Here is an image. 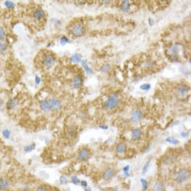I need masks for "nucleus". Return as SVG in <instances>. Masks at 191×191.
Listing matches in <instances>:
<instances>
[{"mask_svg": "<svg viewBox=\"0 0 191 191\" xmlns=\"http://www.w3.org/2000/svg\"><path fill=\"white\" fill-rule=\"evenodd\" d=\"M120 102V99L116 94L111 95L108 98L107 101L105 103V107L108 109H112L115 108L118 105Z\"/></svg>", "mask_w": 191, "mask_h": 191, "instance_id": "obj_1", "label": "nucleus"}, {"mask_svg": "<svg viewBox=\"0 0 191 191\" xmlns=\"http://www.w3.org/2000/svg\"><path fill=\"white\" fill-rule=\"evenodd\" d=\"M190 176L189 171L187 169H181L176 174V181L178 183H182L186 182Z\"/></svg>", "mask_w": 191, "mask_h": 191, "instance_id": "obj_2", "label": "nucleus"}, {"mask_svg": "<svg viewBox=\"0 0 191 191\" xmlns=\"http://www.w3.org/2000/svg\"><path fill=\"white\" fill-rule=\"evenodd\" d=\"M55 62V58L54 55L51 53H46L45 54L44 59H43V63L44 65L47 67H51L54 64Z\"/></svg>", "mask_w": 191, "mask_h": 191, "instance_id": "obj_3", "label": "nucleus"}, {"mask_svg": "<svg viewBox=\"0 0 191 191\" xmlns=\"http://www.w3.org/2000/svg\"><path fill=\"white\" fill-rule=\"evenodd\" d=\"M71 32L76 37H81L84 32V27L80 23H77L72 27Z\"/></svg>", "mask_w": 191, "mask_h": 191, "instance_id": "obj_4", "label": "nucleus"}, {"mask_svg": "<svg viewBox=\"0 0 191 191\" xmlns=\"http://www.w3.org/2000/svg\"><path fill=\"white\" fill-rule=\"evenodd\" d=\"M90 155H91V153H90V151L88 149L83 148L79 151L77 156H78V158L80 160L84 161V160L87 159L89 158Z\"/></svg>", "mask_w": 191, "mask_h": 191, "instance_id": "obj_5", "label": "nucleus"}, {"mask_svg": "<svg viewBox=\"0 0 191 191\" xmlns=\"http://www.w3.org/2000/svg\"><path fill=\"white\" fill-rule=\"evenodd\" d=\"M48 102L50 104V106L51 109L58 110L61 107V102L57 98H51L48 100Z\"/></svg>", "mask_w": 191, "mask_h": 191, "instance_id": "obj_6", "label": "nucleus"}, {"mask_svg": "<svg viewBox=\"0 0 191 191\" xmlns=\"http://www.w3.org/2000/svg\"><path fill=\"white\" fill-rule=\"evenodd\" d=\"M190 91V88L187 85L183 84L180 86L178 90V94L181 97H184Z\"/></svg>", "mask_w": 191, "mask_h": 191, "instance_id": "obj_7", "label": "nucleus"}, {"mask_svg": "<svg viewBox=\"0 0 191 191\" xmlns=\"http://www.w3.org/2000/svg\"><path fill=\"white\" fill-rule=\"evenodd\" d=\"M45 16L44 11L42 8H37L34 11L33 13V17L37 20H41Z\"/></svg>", "mask_w": 191, "mask_h": 191, "instance_id": "obj_8", "label": "nucleus"}, {"mask_svg": "<svg viewBox=\"0 0 191 191\" xmlns=\"http://www.w3.org/2000/svg\"><path fill=\"white\" fill-rule=\"evenodd\" d=\"M83 80L81 76L77 75L74 78L73 80V85L74 88H78L82 85Z\"/></svg>", "mask_w": 191, "mask_h": 191, "instance_id": "obj_9", "label": "nucleus"}, {"mask_svg": "<svg viewBox=\"0 0 191 191\" xmlns=\"http://www.w3.org/2000/svg\"><path fill=\"white\" fill-rule=\"evenodd\" d=\"M18 104V101L16 98H11L7 102V109L11 110L12 109L17 107Z\"/></svg>", "mask_w": 191, "mask_h": 191, "instance_id": "obj_10", "label": "nucleus"}, {"mask_svg": "<svg viewBox=\"0 0 191 191\" xmlns=\"http://www.w3.org/2000/svg\"><path fill=\"white\" fill-rule=\"evenodd\" d=\"M142 118V112L140 110L136 109L133 112L131 115V119L135 122H138Z\"/></svg>", "mask_w": 191, "mask_h": 191, "instance_id": "obj_11", "label": "nucleus"}, {"mask_svg": "<svg viewBox=\"0 0 191 191\" xmlns=\"http://www.w3.org/2000/svg\"><path fill=\"white\" fill-rule=\"evenodd\" d=\"M40 108L43 111L45 112H48L51 110V107L50 106V104L48 102V101L46 100H44L41 101L40 102Z\"/></svg>", "mask_w": 191, "mask_h": 191, "instance_id": "obj_12", "label": "nucleus"}, {"mask_svg": "<svg viewBox=\"0 0 191 191\" xmlns=\"http://www.w3.org/2000/svg\"><path fill=\"white\" fill-rule=\"evenodd\" d=\"M142 135L141 130L140 129H135L134 130H133L132 132V135H131V138L132 140H137L139 139L140 136Z\"/></svg>", "mask_w": 191, "mask_h": 191, "instance_id": "obj_13", "label": "nucleus"}, {"mask_svg": "<svg viewBox=\"0 0 191 191\" xmlns=\"http://www.w3.org/2000/svg\"><path fill=\"white\" fill-rule=\"evenodd\" d=\"M113 174H114V170H113V169L108 168V169H107L104 174V175H103L104 179L105 180V181H108V180L110 179L112 177Z\"/></svg>", "mask_w": 191, "mask_h": 191, "instance_id": "obj_14", "label": "nucleus"}, {"mask_svg": "<svg viewBox=\"0 0 191 191\" xmlns=\"http://www.w3.org/2000/svg\"><path fill=\"white\" fill-rule=\"evenodd\" d=\"M10 186V183L7 179L0 180V190L4 191L7 190Z\"/></svg>", "mask_w": 191, "mask_h": 191, "instance_id": "obj_15", "label": "nucleus"}, {"mask_svg": "<svg viewBox=\"0 0 191 191\" xmlns=\"http://www.w3.org/2000/svg\"><path fill=\"white\" fill-rule=\"evenodd\" d=\"M153 191H165L163 183L160 181L156 182L153 187Z\"/></svg>", "mask_w": 191, "mask_h": 191, "instance_id": "obj_16", "label": "nucleus"}, {"mask_svg": "<svg viewBox=\"0 0 191 191\" xmlns=\"http://www.w3.org/2000/svg\"><path fill=\"white\" fill-rule=\"evenodd\" d=\"M127 150V146L123 142L118 144L116 147V151L118 154H124Z\"/></svg>", "mask_w": 191, "mask_h": 191, "instance_id": "obj_17", "label": "nucleus"}, {"mask_svg": "<svg viewBox=\"0 0 191 191\" xmlns=\"http://www.w3.org/2000/svg\"><path fill=\"white\" fill-rule=\"evenodd\" d=\"M131 4L129 3V1H124L122 2V5H121V8L122 10L124 12H128L129 10H130Z\"/></svg>", "mask_w": 191, "mask_h": 191, "instance_id": "obj_18", "label": "nucleus"}, {"mask_svg": "<svg viewBox=\"0 0 191 191\" xmlns=\"http://www.w3.org/2000/svg\"><path fill=\"white\" fill-rule=\"evenodd\" d=\"M151 160H152V157H150L147 159V161H146V162L145 163V164H144L143 168H142V175H145L146 174V173L147 172L148 169L149 165H150Z\"/></svg>", "mask_w": 191, "mask_h": 191, "instance_id": "obj_19", "label": "nucleus"}, {"mask_svg": "<svg viewBox=\"0 0 191 191\" xmlns=\"http://www.w3.org/2000/svg\"><path fill=\"white\" fill-rule=\"evenodd\" d=\"M81 65H82V67L84 68L85 71L87 74H92L93 73L92 70L91 68L88 66L86 61H85V60L81 61Z\"/></svg>", "mask_w": 191, "mask_h": 191, "instance_id": "obj_20", "label": "nucleus"}, {"mask_svg": "<svg viewBox=\"0 0 191 191\" xmlns=\"http://www.w3.org/2000/svg\"><path fill=\"white\" fill-rule=\"evenodd\" d=\"M70 60L73 63L80 62V61H81V55L78 54H76L72 56L71 58H70Z\"/></svg>", "mask_w": 191, "mask_h": 191, "instance_id": "obj_21", "label": "nucleus"}, {"mask_svg": "<svg viewBox=\"0 0 191 191\" xmlns=\"http://www.w3.org/2000/svg\"><path fill=\"white\" fill-rule=\"evenodd\" d=\"M166 142H168V143L172 144V145H178L179 144V141L178 139H176V138H174L172 136H170V137H168V138L165 139Z\"/></svg>", "mask_w": 191, "mask_h": 191, "instance_id": "obj_22", "label": "nucleus"}, {"mask_svg": "<svg viewBox=\"0 0 191 191\" xmlns=\"http://www.w3.org/2000/svg\"><path fill=\"white\" fill-rule=\"evenodd\" d=\"M35 144H31V145H28L26 146V147H24V151L26 152H31V151H32L33 150H34L35 148Z\"/></svg>", "mask_w": 191, "mask_h": 191, "instance_id": "obj_23", "label": "nucleus"}, {"mask_svg": "<svg viewBox=\"0 0 191 191\" xmlns=\"http://www.w3.org/2000/svg\"><path fill=\"white\" fill-rule=\"evenodd\" d=\"M11 134V132L8 129H5L3 131V136L5 139H8L10 138Z\"/></svg>", "mask_w": 191, "mask_h": 191, "instance_id": "obj_24", "label": "nucleus"}, {"mask_svg": "<svg viewBox=\"0 0 191 191\" xmlns=\"http://www.w3.org/2000/svg\"><path fill=\"white\" fill-rule=\"evenodd\" d=\"M5 38V32L3 27H0V41L4 40Z\"/></svg>", "mask_w": 191, "mask_h": 191, "instance_id": "obj_25", "label": "nucleus"}, {"mask_svg": "<svg viewBox=\"0 0 191 191\" xmlns=\"http://www.w3.org/2000/svg\"><path fill=\"white\" fill-rule=\"evenodd\" d=\"M71 182L75 185H77V184H79V183L81 182V181L80 179H79L77 176H72V178H71Z\"/></svg>", "mask_w": 191, "mask_h": 191, "instance_id": "obj_26", "label": "nucleus"}, {"mask_svg": "<svg viewBox=\"0 0 191 191\" xmlns=\"http://www.w3.org/2000/svg\"><path fill=\"white\" fill-rule=\"evenodd\" d=\"M59 182H60L61 184H62V185L66 184V183H67L68 182L67 178L64 175L61 176L60 178H59Z\"/></svg>", "mask_w": 191, "mask_h": 191, "instance_id": "obj_27", "label": "nucleus"}, {"mask_svg": "<svg viewBox=\"0 0 191 191\" xmlns=\"http://www.w3.org/2000/svg\"><path fill=\"white\" fill-rule=\"evenodd\" d=\"M4 4L5 5V7H7L8 8H13V7L15 6V4H14L13 2L10 1H6L5 2Z\"/></svg>", "mask_w": 191, "mask_h": 191, "instance_id": "obj_28", "label": "nucleus"}, {"mask_svg": "<svg viewBox=\"0 0 191 191\" xmlns=\"http://www.w3.org/2000/svg\"><path fill=\"white\" fill-rule=\"evenodd\" d=\"M68 39L67 37H65V36H63V37H62L60 39V44L61 45H65L66 44H67V43L68 42Z\"/></svg>", "mask_w": 191, "mask_h": 191, "instance_id": "obj_29", "label": "nucleus"}, {"mask_svg": "<svg viewBox=\"0 0 191 191\" xmlns=\"http://www.w3.org/2000/svg\"><path fill=\"white\" fill-rule=\"evenodd\" d=\"M140 182H141L142 184V186H143V191H146L148 189V182L147 181H146L145 179H140Z\"/></svg>", "mask_w": 191, "mask_h": 191, "instance_id": "obj_30", "label": "nucleus"}, {"mask_svg": "<svg viewBox=\"0 0 191 191\" xmlns=\"http://www.w3.org/2000/svg\"><path fill=\"white\" fill-rule=\"evenodd\" d=\"M7 44L5 43H0V53H3L7 49Z\"/></svg>", "mask_w": 191, "mask_h": 191, "instance_id": "obj_31", "label": "nucleus"}, {"mask_svg": "<svg viewBox=\"0 0 191 191\" xmlns=\"http://www.w3.org/2000/svg\"><path fill=\"white\" fill-rule=\"evenodd\" d=\"M151 88V85L149 84H143L140 86V89H142V90H144V91H148V90L150 89Z\"/></svg>", "mask_w": 191, "mask_h": 191, "instance_id": "obj_32", "label": "nucleus"}, {"mask_svg": "<svg viewBox=\"0 0 191 191\" xmlns=\"http://www.w3.org/2000/svg\"><path fill=\"white\" fill-rule=\"evenodd\" d=\"M110 68H111V66H110L109 65L106 64L105 65H104L103 66H102V68H101V71L102 72H104V73H106V72L109 71Z\"/></svg>", "mask_w": 191, "mask_h": 191, "instance_id": "obj_33", "label": "nucleus"}, {"mask_svg": "<svg viewBox=\"0 0 191 191\" xmlns=\"http://www.w3.org/2000/svg\"><path fill=\"white\" fill-rule=\"evenodd\" d=\"M129 168H130V167H129V165L126 166L124 168V173H125V175L126 176H129Z\"/></svg>", "mask_w": 191, "mask_h": 191, "instance_id": "obj_34", "label": "nucleus"}, {"mask_svg": "<svg viewBox=\"0 0 191 191\" xmlns=\"http://www.w3.org/2000/svg\"><path fill=\"white\" fill-rule=\"evenodd\" d=\"M36 191H48L47 188L46 187H45L44 186H38L36 189Z\"/></svg>", "mask_w": 191, "mask_h": 191, "instance_id": "obj_35", "label": "nucleus"}, {"mask_svg": "<svg viewBox=\"0 0 191 191\" xmlns=\"http://www.w3.org/2000/svg\"><path fill=\"white\" fill-rule=\"evenodd\" d=\"M35 82L36 84H38V85L41 82V79L38 76V75H36V76H35Z\"/></svg>", "mask_w": 191, "mask_h": 191, "instance_id": "obj_36", "label": "nucleus"}, {"mask_svg": "<svg viewBox=\"0 0 191 191\" xmlns=\"http://www.w3.org/2000/svg\"><path fill=\"white\" fill-rule=\"evenodd\" d=\"M80 183H81V186L83 187H86L88 185L87 182H86V181H81Z\"/></svg>", "mask_w": 191, "mask_h": 191, "instance_id": "obj_37", "label": "nucleus"}, {"mask_svg": "<svg viewBox=\"0 0 191 191\" xmlns=\"http://www.w3.org/2000/svg\"><path fill=\"white\" fill-rule=\"evenodd\" d=\"M154 23H155L154 22V21L152 19H151V18H149V26H150L151 27H152V26H154Z\"/></svg>", "mask_w": 191, "mask_h": 191, "instance_id": "obj_38", "label": "nucleus"}, {"mask_svg": "<svg viewBox=\"0 0 191 191\" xmlns=\"http://www.w3.org/2000/svg\"><path fill=\"white\" fill-rule=\"evenodd\" d=\"M100 128L102 129H104V130H106V129H107L108 128V127L107 125H102L100 126Z\"/></svg>", "mask_w": 191, "mask_h": 191, "instance_id": "obj_39", "label": "nucleus"}, {"mask_svg": "<svg viewBox=\"0 0 191 191\" xmlns=\"http://www.w3.org/2000/svg\"><path fill=\"white\" fill-rule=\"evenodd\" d=\"M181 135L182 137H186L187 136H188V134H187V133H185V132H182L181 134Z\"/></svg>", "mask_w": 191, "mask_h": 191, "instance_id": "obj_40", "label": "nucleus"}, {"mask_svg": "<svg viewBox=\"0 0 191 191\" xmlns=\"http://www.w3.org/2000/svg\"><path fill=\"white\" fill-rule=\"evenodd\" d=\"M85 191H91V188H85Z\"/></svg>", "mask_w": 191, "mask_h": 191, "instance_id": "obj_41", "label": "nucleus"}]
</instances>
